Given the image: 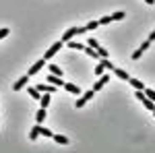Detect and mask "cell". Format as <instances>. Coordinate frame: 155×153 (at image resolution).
I'll list each match as a JSON object with an SVG mask.
<instances>
[{
	"mask_svg": "<svg viewBox=\"0 0 155 153\" xmlns=\"http://www.w3.org/2000/svg\"><path fill=\"white\" fill-rule=\"evenodd\" d=\"M85 31H87V27H71V29H66V31H64L62 42H71V39L77 35V33H85Z\"/></svg>",
	"mask_w": 155,
	"mask_h": 153,
	"instance_id": "1",
	"label": "cell"
},
{
	"mask_svg": "<svg viewBox=\"0 0 155 153\" xmlns=\"http://www.w3.org/2000/svg\"><path fill=\"white\" fill-rule=\"evenodd\" d=\"M62 46H64V42H56V44H52V46H50V50L44 54V60H50L52 56H56V52H58Z\"/></svg>",
	"mask_w": 155,
	"mask_h": 153,
	"instance_id": "2",
	"label": "cell"
},
{
	"mask_svg": "<svg viewBox=\"0 0 155 153\" xmlns=\"http://www.w3.org/2000/svg\"><path fill=\"white\" fill-rule=\"evenodd\" d=\"M44 66H46V60H37L35 64H33V66H31V68H29V77H31V75H37V72L41 71V68H44Z\"/></svg>",
	"mask_w": 155,
	"mask_h": 153,
	"instance_id": "3",
	"label": "cell"
},
{
	"mask_svg": "<svg viewBox=\"0 0 155 153\" xmlns=\"http://www.w3.org/2000/svg\"><path fill=\"white\" fill-rule=\"evenodd\" d=\"M27 81H29V75H27V77H21L19 81H17L15 85H12V89H15V91H21V89H23L25 85H27Z\"/></svg>",
	"mask_w": 155,
	"mask_h": 153,
	"instance_id": "4",
	"label": "cell"
},
{
	"mask_svg": "<svg viewBox=\"0 0 155 153\" xmlns=\"http://www.w3.org/2000/svg\"><path fill=\"white\" fill-rule=\"evenodd\" d=\"M50 85H56V87H64V81H62V77H56V75H50L48 77Z\"/></svg>",
	"mask_w": 155,
	"mask_h": 153,
	"instance_id": "5",
	"label": "cell"
},
{
	"mask_svg": "<svg viewBox=\"0 0 155 153\" xmlns=\"http://www.w3.org/2000/svg\"><path fill=\"white\" fill-rule=\"evenodd\" d=\"M114 75H116V77H120L122 81H130V75H128L126 71H122V68H114Z\"/></svg>",
	"mask_w": 155,
	"mask_h": 153,
	"instance_id": "6",
	"label": "cell"
},
{
	"mask_svg": "<svg viewBox=\"0 0 155 153\" xmlns=\"http://www.w3.org/2000/svg\"><path fill=\"white\" fill-rule=\"evenodd\" d=\"M37 91H44V93H56V85H39Z\"/></svg>",
	"mask_w": 155,
	"mask_h": 153,
	"instance_id": "7",
	"label": "cell"
},
{
	"mask_svg": "<svg viewBox=\"0 0 155 153\" xmlns=\"http://www.w3.org/2000/svg\"><path fill=\"white\" fill-rule=\"evenodd\" d=\"M64 89L68 91V93H72V95H77V93H81V89L77 87V85H72V83H64Z\"/></svg>",
	"mask_w": 155,
	"mask_h": 153,
	"instance_id": "8",
	"label": "cell"
},
{
	"mask_svg": "<svg viewBox=\"0 0 155 153\" xmlns=\"http://www.w3.org/2000/svg\"><path fill=\"white\" fill-rule=\"evenodd\" d=\"M27 93L31 95L33 99H41V93L37 91V87H27Z\"/></svg>",
	"mask_w": 155,
	"mask_h": 153,
	"instance_id": "9",
	"label": "cell"
},
{
	"mask_svg": "<svg viewBox=\"0 0 155 153\" xmlns=\"http://www.w3.org/2000/svg\"><path fill=\"white\" fill-rule=\"evenodd\" d=\"M50 101H52L50 93H44V95H41V99H39V104H41V108H44V110H46V108L50 106Z\"/></svg>",
	"mask_w": 155,
	"mask_h": 153,
	"instance_id": "10",
	"label": "cell"
},
{
	"mask_svg": "<svg viewBox=\"0 0 155 153\" xmlns=\"http://www.w3.org/2000/svg\"><path fill=\"white\" fill-rule=\"evenodd\" d=\"M83 52H87V56H91V58H95L99 60V54H97V50H93V48H89V46H85Z\"/></svg>",
	"mask_w": 155,
	"mask_h": 153,
	"instance_id": "11",
	"label": "cell"
},
{
	"mask_svg": "<svg viewBox=\"0 0 155 153\" xmlns=\"http://www.w3.org/2000/svg\"><path fill=\"white\" fill-rule=\"evenodd\" d=\"M44 118H46V110H44V108H39V110H37V114H35L37 124H41V122H44Z\"/></svg>",
	"mask_w": 155,
	"mask_h": 153,
	"instance_id": "12",
	"label": "cell"
},
{
	"mask_svg": "<svg viewBox=\"0 0 155 153\" xmlns=\"http://www.w3.org/2000/svg\"><path fill=\"white\" fill-rule=\"evenodd\" d=\"M52 139H54L56 143H60V145H68V139H66L64 135H54Z\"/></svg>",
	"mask_w": 155,
	"mask_h": 153,
	"instance_id": "13",
	"label": "cell"
},
{
	"mask_svg": "<svg viewBox=\"0 0 155 153\" xmlns=\"http://www.w3.org/2000/svg\"><path fill=\"white\" fill-rule=\"evenodd\" d=\"M130 85L134 87V89H139V91H143V89H145V85H143V83L139 81V79H132V77H130Z\"/></svg>",
	"mask_w": 155,
	"mask_h": 153,
	"instance_id": "14",
	"label": "cell"
},
{
	"mask_svg": "<svg viewBox=\"0 0 155 153\" xmlns=\"http://www.w3.org/2000/svg\"><path fill=\"white\" fill-rule=\"evenodd\" d=\"M48 68H50V72H52V75H56V77H62V68H60V66H56V64H50Z\"/></svg>",
	"mask_w": 155,
	"mask_h": 153,
	"instance_id": "15",
	"label": "cell"
},
{
	"mask_svg": "<svg viewBox=\"0 0 155 153\" xmlns=\"http://www.w3.org/2000/svg\"><path fill=\"white\" fill-rule=\"evenodd\" d=\"M99 64H101L104 68H110V71H114V68H116V66H114V64H112L107 58H101V60H99Z\"/></svg>",
	"mask_w": 155,
	"mask_h": 153,
	"instance_id": "16",
	"label": "cell"
},
{
	"mask_svg": "<svg viewBox=\"0 0 155 153\" xmlns=\"http://www.w3.org/2000/svg\"><path fill=\"white\" fill-rule=\"evenodd\" d=\"M66 46L68 48H72V50H85V44H74V42H66Z\"/></svg>",
	"mask_w": 155,
	"mask_h": 153,
	"instance_id": "17",
	"label": "cell"
},
{
	"mask_svg": "<svg viewBox=\"0 0 155 153\" xmlns=\"http://www.w3.org/2000/svg\"><path fill=\"white\" fill-rule=\"evenodd\" d=\"M124 17H126V12L118 11V12H114V15H112V21H120V19H124Z\"/></svg>",
	"mask_w": 155,
	"mask_h": 153,
	"instance_id": "18",
	"label": "cell"
},
{
	"mask_svg": "<svg viewBox=\"0 0 155 153\" xmlns=\"http://www.w3.org/2000/svg\"><path fill=\"white\" fill-rule=\"evenodd\" d=\"M37 135H39V124H37V126H33V130L29 132V139H31V141H35Z\"/></svg>",
	"mask_w": 155,
	"mask_h": 153,
	"instance_id": "19",
	"label": "cell"
},
{
	"mask_svg": "<svg viewBox=\"0 0 155 153\" xmlns=\"http://www.w3.org/2000/svg\"><path fill=\"white\" fill-rule=\"evenodd\" d=\"M143 104H145V108H147V110H151V112L155 110V101H151V99H147V97H145Z\"/></svg>",
	"mask_w": 155,
	"mask_h": 153,
	"instance_id": "20",
	"label": "cell"
},
{
	"mask_svg": "<svg viewBox=\"0 0 155 153\" xmlns=\"http://www.w3.org/2000/svg\"><path fill=\"white\" fill-rule=\"evenodd\" d=\"M39 135H44V137H54V132L50 128H44V126H39Z\"/></svg>",
	"mask_w": 155,
	"mask_h": 153,
	"instance_id": "21",
	"label": "cell"
},
{
	"mask_svg": "<svg viewBox=\"0 0 155 153\" xmlns=\"http://www.w3.org/2000/svg\"><path fill=\"white\" fill-rule=\"evenodd\" d=\"M93 95H95V91H87V93H83V97H81V99H83L85 104H87L89 99H93Z\"/></svg>",
	"mask_w": 155,
	"mask_h": 153,
	"instance_id": "22",
	"label": "cell"
},
{
	"mask_svg": "<svg viewBox=\"0 0 155 153\" xmlns=\"http://www.w3.org/2000/svg\"><path fill=\"white\" fill-rule=\"evenodd\" d=\"M85 27H87V31H89V29H97V27H99V21H89Z\"/></svg>",
	"mask_w": 155,
	"mask_h": 153,
	"instance_id": "23",
	"label": "cell"
},
{
	"mask_svg": "<svg viewBox=\"0 0 155 153\" xmlns=\"http://www.w3.org/2000/svg\"><path fill=\"white\" fill-rule=\"evenodd\" d=\"M87 44H89V48H93V50H97V48L101 46V44H99V42H97V39H93V37H91V39H89V42H87Z\"/></svg>",
	"mask_w": 155,
	"mask_h": 153,
	"instance_id": "24",
	"label": "cell"
},
{
	"mask_svg": "<svg viewBox=\"0 0 155 153\" xmlns=\"http://www.w3.org/2000/svg\"><path fill=\"white\" fill-rule=\"evenodd\" d=\"M145 95H147V99L155 101V91H153V89H145Z\"/></svg>",
	"mask_w": 155,
	"mask_h": 153,
	"instance_id": "25",
	"label": "cell"
},
{
	"mask_svg": "<svg viewBox=\"0 0 155 153\" xmlns=\"http://www.w3.org/2000/svg\"><path fill=\"white\" fill-rule=\"evenodd\" d=\"M134 97H137L139 101H143L145 97H147V95H145V89H143V91H139V89H137V93H134Z\"/></svg>",
	"mask_w": 155,
	"mask_h": 153,
	"instance_id": "26",
	"label": "cell"
},
{
	"mask_svg": "<svg viewBox=\"0 0 155 153\" xmlns=\"http://www.w3.org/2000/svg\"><path fill=\"white\" fill-rule=\"evenodd\" d=\"M110 21H112V17H107V15H106V17H101V19H99V27H101V25H107Z\"/></svg>",
	"mask_w": 155,
	"mask_h": 153,
	"instance_id": "27",
	"label": "cell"
},
{
	"mask_svg": "<svg viewBox=\"0 0 155 153\" xmlns=\"http://www.w3.org/2000/svg\"><path fill=\"white\" fill-rule=\"evenodd\" d=\"M149 46H151V42L147 39V42H143V44H141V48H139V50H141V52H145V50H149Z\"/></svg>",
	"mask_w": 155,
	"mask_h": 153,
	"instance_id": "28",
	"label": "cell"
},
{
	"mask_svg": "<svg viewBox=\"0 0 155 153\" xmlns=\"http://www.w3.org/2000/svg\"><path fill=\"white\" fill-rule=\"evenodd\" d=\"M8 33H11V31H8V27H4V29H0V39H2V37H6Z\"/></svg>",
	"mask_w": 155,
	"mask_h": 153,
	"instance_id": "29",
	"label": "cell"
},
{
	"mask_svg": "<svg viewBox=\"0 0 155 153\" xmlns=\"http://www.w3.org/2000/svg\"><path fill=\"white\" fill-rule=\"evenodd\" d=\"M95 75H104V66H101V64H97V66H95Z\"/></svg>",
	"mask_w": 155,
	"mask_h": 153,
	"instance_id": "30",
	"label": "cell"
},
{
	"mask_svg": "<svg viewBox=\"0 0 155 153\" xmlns=\"http://www.w3.org/2000/svg\"><path fill=\"white\" fill-rule=\"evenodd\" d=\"M107 81H110V77H107V75H101V79H99V83H101V85H106Z\"/></svg>",
	"mask_w": 155,
	"mask_h": 153,
	"instance_id": "31",
	"label": "cell"
},
{
	"mask_svg": "<svg viewBox=\"0 0 155 153\" xmlns=\"http://www.w3.org/2000/svg\"><path fill=\"white\" fill-rule=\"evenodd\" d=\"M141 54H143V52H141V50H137V52L132 54V60H139V58H141Z\"/></svg>",
	"mask_w": 155,
	"mask_h": 153,
	"instance_id": "32",
	"label": "cell"
},
{
	"mask_svg": "<svg viewBox=\"0 0 155 153\" xmlns=\"http://www.w3.org/2000/svg\"><path fill=\"white\" fill-rule=\"evenodd\" d=\"M101 87H104V85H101V83H99V81H97V83H93V91H99Z\"/></svg>",
	"mask_w": 155,
	"mask_h": 153,
	"instance_id": "33",
	"label": "cell"
},
{
	"mask_svg": "<svg viewBox=\"0 0 155 153\" xmlns=\"http://www.w3.org/2000/svg\"><path fill=\"white\" fill-rule=\"evenodd\" d=\"M149 42H155V29L151 31V35H149Z\"/></svg>",
	"mask_w": 155,
	"mask_h": 153,
	"instance_id": "34",
	"label": "cell"
},
{
	"mask_svg": "<svg viewBox=\"0 0 155 153\" xmlns=\"http://www.w3.org/2000/svg\"><path fill=\"white\" fill-rule=\"evenodd\" d=\"M145 2H147V4H153V2H155V0H145Z\"/></svg>",
	"mask_w": 155,
	"mask_h": 153,
	"instance_id": "35",
	"label": "cell"
},
{
	"mask_svg": "<svg viewBox=\"0 0 155 153\" xmlns=\"http://www.w3.org/2000/svg\"><path fill=\"white\" fill-rule=\"evenodd\" d=\"M153 114H155V110H153Z\"/></svg>",
	"mask_w": 155,
	"mask_h": 153,
	"instance_id": "36",
	"label": "cell"
}]
</instances>
